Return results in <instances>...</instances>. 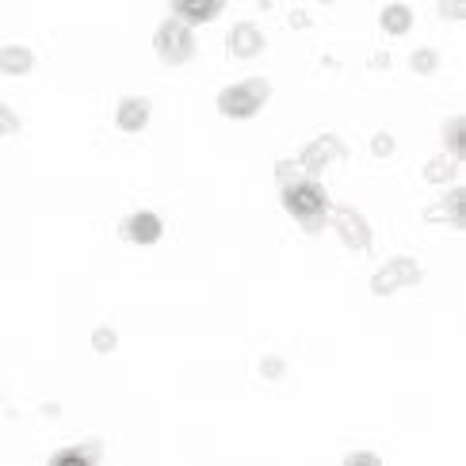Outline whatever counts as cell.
Segmentation results:
<instances>
[{
	"instance_id": "8fae6325",
	"label": "cell",
	"mask_w": 466,
	"mask_h": 466,
	"mask_svg": "<svg viewBox=\"0 0 466 466\" xmlns=\"http://www.w3.org/2000/svg\"><path fill=\"white\" fill-rule=\"evenodd\" d=\"M35 69V54L27 46H0V73L5 76H27Z\"/></svg>"
},
{
	"instance_id": "52a82bcc",
	"label": "cell",
	"mask_w": 466,
	"mask_h": 466,
	"mask_svg": "<svg viewBox=\"0 0 466 466\" xmlns=\"http://www.w3.org/2000/svg\"><path fill=\"white\" fill-rule=\"evenodd\" d=\"M226 46H229V57H241V62H248V57H260L268 50V38L257 24H248V19H241V24H233L229 35H226Z\"/></svg>"
},
{
	"instance_id": "30bf717a",
	"label": "cell",
	"mask_w": 466,
	"mask_h": 466,
	"mask_svg": "<svg viewBox=\"0 0 466 466\" xmlns=\"http://www.w3.org/2000/svg\"><path fill=\"white\" fill-rule=\"evenodd\" d=\"M222 5L226 0H172V12H177L184 24H210L218 12H222Z\"/></svg>"
},
{
	"instance_id": "ffe728a7",
	"label": "cell",
	"mask_w": 466,
	"mask_h": 466,
	"mask_svg": "<svg viewBox=\"0 0 466 466\" xmlns=\"http://www.w3.org/2000/svg\"><path fill=\"white\" fill-rule=\"evenodd\" d=\"M462 8H466V0H440V15L451 19V24H459V19H462Z\"/></svg>"
},
{
	"instance_id": "8992f818",
	"label": "cell",
	"mask_w": 466,
	"mask_h": 466,
	"mask_svg": "<svg viewBox=\"0 0 466 466\" xmlns=\"http://www.w3.org/2000/svg\"><path fill=\"white\" fill-rule=\"evenodd\" d=\"M420 283V268L413 264V260H405V257H398V260H390L386 264L379 276L371 279V290L379 299H386V295H394L398 287H417Z\"/></svg>"
},
{
	"instance_id": "9a60e30c",
	"label": "cell",
	"mask_w": 466,
	"mask_h": 466,
	"mask_svg": "<svg viewBox=\"0 0 466 466\" xmlns=\"http://www.w3.org/2000/svg\"><path fill=\"white\" fill-rule=\"evenodd\" d=\"M92 348L100 356H111L115 348H119V337H115V329L111 325H96V333H92Z\"/></svg>"
},
{
	"instance_id": "277c9868",
	"label": "cell",
	"mask_w": 466,
	"mask_h": 466,
	"mask_svg": "<svg viewBox=\"0 0 466 466\" xmlns=\"http://www.w3.org/2000/svg\"><path fill=\"white\" fill-rule=\"evenodd\" d=\"M325 222L340 233V241H344L348 248L363 252L367 245H371V226H367V218L360 215L356 207H329V218H325Z\"/></svg>"
},
{
	"instance_id": "6da1fadb",
	"label": "cell",
	"mask_w": 466,
	"mask_h": 466,
	"mask_svg": "<svg viewBox=\"0 0 466 466\" xmlns=\"http://www.w3.org/2000/svg\"><path fill=\"white\" fill-rule=\"evenodd\" d=\"M283 187V207H287V215L295 218L306 233H318L321 226H325V218H329V196H325V187L314 180V177H295V180H287V184H279Z\"/></svg>"
},
{
	"instance_id": "d6986e66",
	"label": "cell",
	"mask_w": 466,
	"mask_h": 466,
	"mask_svg": "<svg viewBox=\"0 0 466 466\" xmlns=\"http://www.w3.org/2000/svg\"><path fill=\"white\" fill-rule=\"evenodd\" d=\"M394 134H375V138H371V153H375V157H394Z\"/></svg>"
},
{
	"instance_id": "ba28073f",
	"label": "cell",
	"mask_w": 466,
	"mask_h": 466,
	"mask_svg": "<svg viewBox=\"0 0 466 466\" xmlns=\"http://www.w3.org/2000/svg\"><path fill=\"white\" fill-rule=\"evenodd\" d=\"M161 233H165V222L153 215V210H138V215H130L123 222V238L130 245H157Z\"/></svg>"
},
{
	"instance_id": "5b68a950",
	"label": "cell",
	"mask_w": 466,
	"mask_h": 466,
	"mask_svg": "<svg viewBox=\"0 0 466 466\" xmlns=\"http://www.w3.org/2000/svg\"><path fill=\"white\" fill-rule=\"evenodd\" d=\"M344 142L337 138V134H321V138H314L306 149H302V157H299V165H302V172L306 177H318V172H325L333 161H344Z\"/></svg>"
},
{
	"instance_id": "7402d4cb",
	"label": "cell",
	"mask_w": 466,
	"mask_h": 466,
	"mask_svg": "<svg viewBox=\"0 0 466 466\" xmlns=\"http://www.w3.org/2000/svg\"><path fill=\"white\" fill-rule=\"evenodd\" d=\"M348 462H379L375 455H348Z\"/></svg>"
},
{
	"instance_id": "7c38bea8",
	"label": "cell",
	"mask_w": 466,
	"mask_h": 466,
	"mask_svg": "<svg viewBox=\"0 0 466 466\" xmlns=\"http://www.w3.org/2000/svg\"><path fill=\"white\" fill-rule=\"evenodd\" d=\"M382 31L386 35H410L413 31V8L410 5H386L382 8Z\"/></svg>"
},
{
	"instance_id": "e0dca14e",
	"label": "cell",
	"mask_w": 466,
	"mask_h": 466,
	"mask_svg": "<svg viewBox=\"0 0 466 466\" xmlns=\"http://www.w3.org/2000/svg\"><path fill=\"white\" fill-rule=\"evenodd\" d=\"M19 115L8 107V104H0V138H12V134H19Z\"/></svg>"
},
{
	"instance_id": "7a4b0ae2",
	"label": "cell",
	"mask_w": 466,
	"mask_h": 466,
	"mask_svg": "<svg viewBox=\"0 0 466 466\" xmlns=\"http://www.w3.org/2000/svg\"><path fill=\"white\" fill-rule=\"evenodd\" d=\"M271 96V85L264 81V76H245V81H238L233 88L218 92V111L226 115V119H252Z\"/></svg>"
},
{
	"instance_id": "3957f363",
	"label": "cell",
	"mask_w": 466,
	"mask_h": 466,
	"mask_svg": "<svg viewBox=\"0 0 466 466\" xmlns=\"http://www.w3.org/2000/svg\"><path fill=\"white\" fill-rule=\"evenodd\" d=\"M153 50H157V57L165 66H184L196 57L199 43H196V31H191V24H184V19H165V24L157 27V35H153Z\"/></svg>"
},
{
	"instance_id": "9c48e42d",
	"label": "cell",
	"mask_w": 466,
	"mask_h": 466,
	"mask_svg": "<svg viewBox=\"0 0 466 466\" xmlns=\"http://www.w3.org/2000/svg\"><path fill=\"white\" fill-rule=\"evenodd\" d=\"M149 115H153V104L146 96H127V100H119V111H115V127L127 134H142L149 127Z\"/></svg>"
},
{
	"instance_id": "5bb4252c",
	"label": "cell",
	"mask_w": 466,
	"mask_h": 466,
	"mask_svg": "<svg viewBox=\"0 0 466 466\" xmlns=\"http://www.w3.org/2000/svg\"><path fill=\"white\" fill-rule=\"evenodd\" d=\"M455 168H459V157H436V161H429V168H424V177H429L432 184H448V180H455Z\"/></svg>"
},
{
	"instance_id": "4fadbf2b",
	"label": "cell",
	"mask_w": 466,
	"mask_h": 466,
	"mask_svg": "<svg viewBox=\"0 0 466 466\" xmlns=\"http://www.w3.org/2000/svg\"><path fill=\"white\" fill-rule=\"evenodd\" d=\"M462 187H451V196L448 199H440V207H432L429 210V218L432 222H443V218H448L451 226H462Z\"/></svg>"
},
{
	"instance_id": "2e32d148",
	"label": "cell",
	"mask_w": 466,
	"mask_h": 466,
	"mask_svg": "<svg viewBox=\"0 0 466 466\" xmlns=\"http://www.w3.org/2000/svg\"><path fill=\"white\" fill-rule=\"evenodd\" d=\"M410 66H413L417 73H436V69H440V54H436L432 46H424V50H413Z\"/></svg>"
},
{
	"instance_id": "ac0fdd59",
	"label": "cell",
	"mask_w": 466,
	"mask_h": 466,
	"mask_svg": "<svg viewBox=\"0 0 466 466\" xmlns=\"http://www.w3.org/2000/svg\"><path fill=\"white\" fill-rule=\"evenodd\" d=\"M443 138H451L448 146H451V157H462V138H466V134H462V119H451V127L448 130H443Z\"/></svg>"
},
{
	"instance_id": "603a6c76",
	"label": "cell",
	"mask_w": 466,
	"mask_h": 466,
	"mask_svg": "<svg viewBox=\"0 0 466 466\" xmlns=\"http://www.w3.org/2000/svg\"><path fill=\"white\" fill-rule=\"evenodd\" d=\"M318 5H333V0H318Z\"/></svg>"
},
{
	"instance_id": "44dd1931",
	"label": "cell",
	"mask_w": 466,
	"mask_h": 466,
	"mask_svg": "<svg viewBox=\"0 0 466 466\" xmlns=\"http://www.w3.org/2000/svg\"><path fill=\"white\" fill-rule=\"evenodd\" d=\"M260 375H268V379H279V375H283V360H279V356H268V360L260 363Z\"/></svg>"
}]
</instances>
